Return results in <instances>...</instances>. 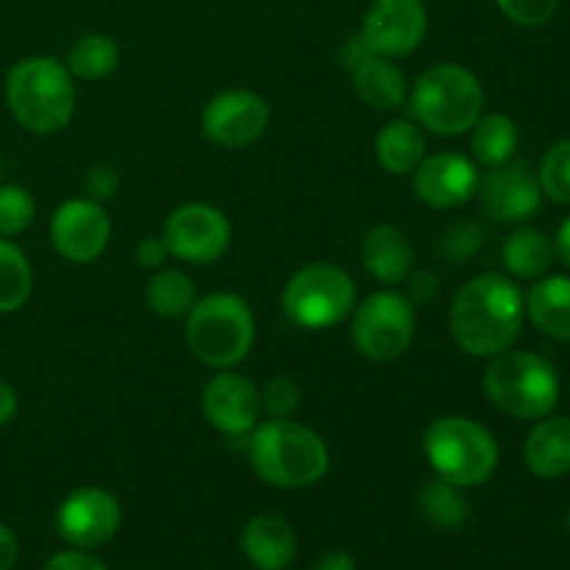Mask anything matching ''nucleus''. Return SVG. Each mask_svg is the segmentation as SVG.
I'll return each mask as SVG.
<instances>
[{"mask_svg":"<svg viewBox=\"0 0 570 570\" xmlns=\"http://www.w3.org/2000/svg\"><path fill=\"white\" fill-rule=\"evenodd\" d=\"M527 317V298L512 278L482 273L462 284L449 309L454 343L476 360H493L512 348Z\"/></svg>","mask_w":570,"mask_h":570,"instance_id":"f257e3e1","label":"nucleus"},{"mask_svg":"<svg viewBox=\"0 0 570 570\" xmlns=\"http://www.w3.org/2000/svg\"><path fill=\"white\" fill-rule=\"evenodd\" d=\"M250 468L278 490H304L328 473V445L317 432L289 417H271L248 434Z\"/></svg>","mask_w":570,"mask_h":570,"instance_id":"f03ea898","label":"nucleus"},{"mask_svg":"<svg viewBox=\"0 0 570 570\" xmlns=\"http://www.w3.org/2000/svg\"><path fill=\"white\" fill-rule=\"evenodd\" d=\"M6 104L14 120L31 134H59L76 115V83L53 56H28L6 76Z\"/></svg>","mask_w":570,"mask_h":570,"instance_id":"7ed1b4c3","label":"nucleus"},{"mask_svg":"<svg viewBox=\"0 0 570 570\" xmlns=\"http://www.w3.org/2000/svg\"><path fill=\"white\" fill-rule=\"evenodd\" d=\"M410 115L423 131L460 137L484 115V87L476 72L454 61L426 67L410 89Z\"/></svg>","mask_w":570,"mask_h":570,"instance_id":"20e7f679","label":"nucleus"},{"mask_svg":"<svg viewBox=\"0 0 570 570\" xmlns=\"http://www.w3.org/2000/svg\"><path fill=\"white\" fill-rule=\"evenodd\" d=\"M184 332L195 360L215 371L237 367L256 343L254 312L248 301L234 293H212L195 301Z\"/></svg>","mask_w":570,"mask_h":570,"instance_id":"39448f33","label":"nucleus"},{"mask_svg":"<svg viewBox=\"0 0 570 570\" xmlns=\"http://www.w3.org/2000/svg\"><path fill=\"white\" fill-rule=\"evenodd\" d=\"M423 454L434 476L456 488H479L493 479L501 451L493 432L460 415H443L423 432Z\"/></svg>","mask_w":570,"mask_h":570,"instance_id":"423d86ee","label":"nucleus"},{"mask_svg":"<svg viewBox=\"0 0 570 570\" xmlns=\"http://www.w3.org/2000/svg\"><path fill=\"white\" fill-rule=\"evenodd\" d=\"M490 404L515 421H540L560 404V376L546 356L532 351H504L484 371Z\"/></svg>","mask_w":570,"mask_h":570,"instance_id":"0eeeda50","label":"nucleus"},{"mask_svg":"<svg viewBox=\"0 0 570 570\" xmlns=\"http://www.w3.org/2000/svg\"><path fill=\"white\" fill-rule=\"evenodd\" d=\"M284 315L306 332L334 328L351 317L356 306V284L332 262H312L293 273L282 295Z\"/></svg>","mask_w":570,"mask_h":570,"instance_id":"6e6552de","label":"nucleus"},{"mask_svg":"<svg viewBox=\"0 0 570 570\" xmlns=\"http://www.w3.org/2000/svg\"><path fill=\"white\" fill-rule=\"evenodd\" d=\"M415 304L399 289H379L351 312L354 348L371 362H393L415 343Z\"/></svg>","mask_w":570,"mask_h":570,"instance_id":"1a4fd4ad","label":"nucleus"},{"mask_svg":"<svg viewBox=\"0 0 570 570\" xmlns=\"http://www.w3.org/2000/svg\"><path fill=\"white\" fill-rule=\"evenodd\" d=\"M161 239L170 256L189 265L217 262L232 245V223L212 204H184L167 215Z\"/></svg>","mask_w":570,"mask_h":570,"instance_id":"9d476101","label":"nucleus"},{"mask_svg":"<svg viewBox=\"0 0 570 570\" xmlns=\"http://www.w3.org/2000/svg\"><path fill=\"white\" fill-rule=\"evenodd\" d=\"M429 31V11L423 0H373L362 20L360 39L371 53L401 59L415 53Z\"/></svg>","mask_w":570,"mask_h":570,"instance_id":"9b49d317","label":"nucleus"},{"mask_svg":"<svg viewBox=\"0 0 570 570\" xmlns=\"http://www.w3.org/2000/svg\"><path fill=\"white\" fill-rule=\"evenodd\" d=\"M50 245L56 254L72 265H89L100 259L111 239V220L104 204L89 198L65 200L50 217Z\"/></svg>","mask_w":570,"mask_h":570,"instance_id":"f8f14e48","label":"nucleus"},{"mask_svg":"<svg viewBox=\"0 0 570 570\" xmlns=\"http://www.w3.org/2000/svg\"><path fill=\"white\" fill-rule=\"evenodd\" d=\"M271 106L250 89H226L206 104L200 126L209 142L220 148H248L265 134Z\"/></svg>","mask_w":570,"mask_h":570,"instance_id":"ddd939ff","label":"nucleus"},{"mask_svg":"<svg viewBox=\"0 0 570 570\" xmlns=\"http://www.w3.org/2000/svg\"><path fill=\"white\" fill-rule=\"evenodd\" d=\"M122 521L120 501L100 488H78L56 510V529L72 549L109 543Z\"/></svg>","mask_w":570,"mask_h":570,"instance_id":"4468645a","label":"nucleus"},{"mask_svg":"<svg viewBox=\"0 0 570 570\" xmlns=\"http://www.w3.org/2000/svg\"><path fill=\"white\" fill-rule=\"evenodd\" d=\"M484 215L499 223L529 220L543 204V187L538 173L527 161H507L501 167H490L488 176L476 189Z\"/></svg>","mask_w":570,"mask_h":570,"instance_id":"2eb2a0df","label":"nucleus"},{"mask_svg":"<svg viewBox=\"0 0 570 570\" xmlns=\"http://www.w3.org/2000/svg\"><path fill=\"white\" fill-rule=\"evenodd\" d=\"M479 181L482 176H479L476 161L454 150L423 156L421 165L412 170V189L417 200L432 209H456L468 204L476 195Z\"/></svg>","mask_w":570,"mask_h":570,"instance_id":"dca6fc26","label":"nucleus"},{"mask_svg":"<svg viewBox=\"0 0 570 570\" xmlns=\"http://www.w3.org/2000/svg\"><path fill=\"white\" fill-rule=\"evenodd\" d=\"M259 390L248 376L220 371L204 387V415L226 438H248L259 426Z\"/></svg>","mask_w":570,"mask_h":570,"instance_id":"f3484780","label":"nucleus"},{"mask_svg":"<svg viewBox=\"0 0 570 570\" xmlns=\"http://www.w3.org/2000/svg\"><path fill=\"white\" fill-rule=\"evenodd\" d=\"M360 256L367 276L376 278L379 284H387V287L406 282L412 265H415L412 243L399 226H390V223H379V226L367 228L360 245Z\"/></svg>","mask_w":570,"mask_h":570,"instance_id":"a211bd4d","label":"nucleus"},{"mask_svg":"<svg viewBox=\"0 0 570 570\" xmlns=\"http://www.w3.org/2000/svg\"><path fill=\"white\" fill-rule=\"evenodd\" d=\"M243 551L248 562L259 570H287L293 566L298 538L289 521L282 515H256L243 529Z\"/></svg>","mask_w":570,"mask_h":570,"instance_id":"6ab92c4d","label":"nucleus"},{"mask_svg":"<svg viewBox=\"0 0 570 570\" xmlns=\"http://www.w3.org/2000/svg\"><path fill=\"white\" fill-rule=\"evenodd\" d=\"M523 460L538 479H562L570 473V417L546 415L534 421Z\"/></svg>","mask_w":570,"mask_h":570,"instance_id":"aec40b11","label":"nucleus"},{"mask_svg":"<svg viewBox=\"0 0 570 570\" xmlns=\"http://www.w3.org/2000/svg\"><path fill=\"white\" fill-rule=\"evenodd\" d=\"M351 78H354V89L367 106L379 111H395L406 106L410 98V83H406L404 72L393 65V59L384 56L365 53L356 65L348 67Z\"/></svg>","mask_w":570,"mask_h":570,"instance_id":"412c9836","label":"nucleus"},{"mask_svg":"<svg viewBox=\"0 0 570 570\" xmlns=\"http://www.w3.org/2000/svg\"><path fill=\"white\" fill-rule=\"evenodd\" d=\"M527 315L549 337L570 343V276H543L532 284Z\"/></svg>","mask_w":570,"mask_h":570,"instance_id":"4be33fe9","label":"nucleus"},{"mask_svg":"<svg viewBox=\"0 0 570 570\" xmlns=\"http://www.w3.org/2000/svg\"><path fill=\"white\" fill-rule=\"evenodd\" d=\"M501 259H504V267L510 271L512 278L538 282L549 273L551 262H554V239L540 232V228H515L504 243Z\"/></svg>","mask_w":570,"mask_h":570,"instance_id":"5701e85b","label":"nucleus"},{"mask_svg":"<svg viewBox=\"0 0 570 570\" xmlns=\"http://www.w3.org/2000/svg\"><path fill=\"white\" fill-rule=\"evenodd\" d=\"M423 156H426V137L415 120H390L376 134V159L387 173L406 176L421 165Z\"/></svg>","mask_w":570,"mask_h":570,"instance_id":"b1692460","label":"nucleus"},{"mask_svg":"<svg viewBox=\"0 0 570 570\" xmlns=\"http://www.w3.org/2000/svg\"><path fill=\"white\" fill-rule=\"evenodd\" d=\"M471 150L476 165L501 167L518 150V126L507 115H482L471 128Z\"/></svg>","mask_w":570,"mask_h":570,"instance_id":"393cba45","label":"nucleus"},{"mask_svg":"<svg viewBox=\"0 0 570 570\" xmlns=\"http://www.w3.org/2000/svg\"><path fill=\"white\" fill-rule=\"evenodd\" d=\"M65 65L72 78L100 81V78L111 76L117 70V65H120V50H117L115 39L106 37V33H83L67 50Z\"/></svg>","mask_w":570,"mask_h":570,"instance_id":"a878e982","label":"nucleus"},{"mask_svg":"<svg viewBox=\"0 0 570 570\" xmlns=\"http://www.w3.org/2000/svg\"><path fill=\"white\" fill-rule=\"evenodd\" d=\"M417 507H421L423 518H426L432 527L445 529V532H454L462 523L468 521V499L462 493V488L445 482V479L434 476L429 482H423L421 495H417Z\"/></svg>","mask_w":570,"mask_h":570,"instance_id":"bb28decb","label":"nucleus"},{"mask_svg":"<svg viewBox=\"0 0 570 570\" xmlns=\"http://www.w3.org/2000/svg\"><path fill=\"white\" fill-rule=\"evenodd\" d=\"M33 271L28 256L11 239L0 237V315H11L31 298Z\"/></svg>","mask_w":570,"mask_h":570,"instance_id":"cd10ccee","label":"nucleus"},{"mask_svg":"<svg viewBox=\"0 0 570 570\" xmlns=\"http://www.w3.org/2000/svg\"><path fill=\"white\" fill-rule=\"evenodd\" d=\"M145 301H148L150 309L159 317H187L189 309L198 301V293H195V282L181 271H159L148 282V289H145Z\"/></svg>","mask_w":570,"mask_h":570,"instance_id":"c85d7f7f","label":"nucleus"},{"mask_svg":"<svg viewBox=\"0 0 570 570\" xmlns=\"http://www.w3.org/2000/svg\"><path fill=\"white\" fill-rule=\"evenodd\" d=\"M37 217V200L20 184H0V237L11 239L28 232Z\"/></svg>","mask_w":570,"mask_h":570,"instance_id":"c756f323","label":"nucleus"},{"mask_svg":"<svg viewBox=\"0 0 570 570\" xmlns=\"http://www.w3.org/2000/svg\"><path fill=\"white\" fill-rule=\"evenodd\" d=\"M540 187L554 204L570 206V139H560L546 150L540 161Z\"/></svg>","mask_w":570,"mask_h":570,"instance_id":"7c9ffc66","label":"nucleus"},{"mask_svg":"<svg viewBox=\"0 0 570 570\" xmlns=\"http://www.w3.org/2000/svg\"><path fill=\"white\" fill-rule=\"evenodd\" d=\"M482 245H484V234L482 228H479V223L456 220L440 234L438 254L443 256V259L454 262V265H468L471 259H476Z\"/></svg>","mask_w":570,"mask_h":570,"instance_id":"2f4dec72","label":"nucleus"},{"mask_svg":"<svg viewBox=\"0 0 570 570\" xmlns=\"http://www.w3.org/2000/svg\"><path fill=\"white\" fill-rule=\"evenodd\" d=\"M259 401H262V410H265L271 417H289L295 415L301 406V387L295 384L293 376L278 373V376H273L271 382L262 387Z\"/></svg>","mask_w":570,"mask_h":570,"instance_id":"473e14b6","label":"nucleus"},{"mask_svg":"<svg viewBox=\"0 0 570 570\" xmlns=\"http://www.w3.org/2000/svg\"><path fill=\"white\" fill-rule=\"evenodd\" d=\"M495 3L507 20L523 28L546 26L557 11V0H495Z\"/></svg>","mask_w":570,"mask_h":570,"instance_id":"72a5a7b5","label":"nucleus"},{"mask_svg":"<svg viewBox=\"0 0 570 570\" xmlns=\"http://www.w3.org/2000/svg\"><path fill=\"white\" fill-rule=\"evenodd\" d=\"M83 198L95 200V204H106V200L115 198L120 193V176H117L115 167L98 165L87 173L83 178Z\"/></svg>","mask_w":570,"mask_h":570,"instance_id":"f704fd0d","label":"nucleus"},{"mask_svg":"<svg viewBox=\"0 0 570 570\" xmlns=\"http://www.w3.org/2000/svg\"><path fill=\"white\" fill-rule=\"evenodd\" d=\"M45 570H106V566L98 557L89 554L87 549H70L50 557Z\"/></svg>","mask_w":570,"mask_h":570,"instance_id":"c9c22d12","label":"nucleus"},{"mask_svg":"<svg viewBox=\"0 0 570 570\" xmlns=\"http://www.w3.org/2000/svg\"><path fill=\"white\" fill-rule=\"evenodd\" d=\"M167 259H170V248L161 237H145L137 245V262L145 271H159Z\"/></svg>","mask_w":570,"mask_h":570,"instance_id":"e433bc0d","label":"nucleus"},{"mask_svg":"<svg viewBox=\"0 0 570 570\" xmlns=\"http://www.w3.org/2000/svg\"><path fill=\"white\" fill-rule=\"evenodd\" d=\"M406 278H410V295H406V298H410L415 306L429 304V301H434V295L440 293V278L434 276V273L417 271V273H410Z\"/></svg>","mask_w":570,"mask_h":570,"instance_id":"4c0bfd02","label":"nucleus"},{"mask_svg":"<svg viewBox=\"0 0 570 570\" xmlns=\"http://www.w3.org/2000/svg\"><path fill=\"white\" fill-rule=\"evenodd\" d=\"M17 557H20V543H17V534L9 527L0 523V570L14 568Z\"/></svg>","mask_w":570,"mask_h":570,"instance_id":"58836bf2","label":"nucleus"},{"mask_svg":"<svg viewBox=\"0 0 570 570\" xmlns=\"http://www.w3.org/2000/svg\"><path fill=\"white\" fill-rule=\"evenodd\" d=\"M17 410H20V399H17V390L11 387L9 382L0 379V429L9 426L17 417Z\"/></svg>","mask_w":570,"mask_h":570,"instance_id":"ea45409f","label":"nucleus"},{"mask_svg":"<svg viewBox=\"0 0 570 570\" xmlns=\"http://www.w3.org/2000/svg\"><path fill=\"white\" fill-rule=\"evenodd\" d=\"M312 570H356V562L348 551H328L312 566Z\"/></svg>","mask_w":570,"mask_h":570,"instance_id":"a19ab883","label":"nucleus"},{"mask_svg":"<svg viewBox=\"0 0 570 570\" xmlns=\"http://www.w3.org/2000/svg\"><path fill=\"white\" fill-rule=\"evenodd\" d=\"M554 254L560 256L562 262L570 267V215L562 220L560 232H557V239H554Z\"/></svg>","mask_w":570,"mask_h":570,"instance_id":"79ce46f5","label":"nucleus"},{"mask_svg":"<svg viewBox=\"0 0 570 570\" xmlns=\"http://www.w3.org/2000/svg\"><path fill=\"white\" fill-rule=\"evenodd\" d=\"M566 523H568V532H570V507H568V518H566Z\"/></svg>","mask_w":570,"mask_h":570,"instance_id":"37998d69","label":"nucleus"}]
</instances>
